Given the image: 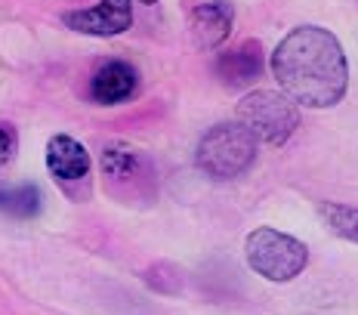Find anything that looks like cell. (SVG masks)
Here are the masks:
<instances>
[{
	"instance_id": "6",
	"label": "cell",
	"mask_w": 358,
	"mask_h": 315,
	"mask_svg": "<svg viewBox=\"0 0 358 315\" xmlns=\"http://www.w3.org/2000/svg\"><path fill=\"white\" fill-rule=\"evenodd\" d=\"M189 31L198 50H216L232 31V6L222 0L201 4L189 19Z\"/></svg>"
},
{
	"instance_id": "10",
	"label": "cell",
	"mask_w": 358,
	"mask_h": 315,
	"mask_svg": "<svg viewBox=\"0 0 358 315\" xmlns=\"http://www.w3.org/2000/svg\"><path fill=\"white\" fill-rule=\"evenodd\" d=\"M318 216L324 220V226L337 232L340 238L358 244V207L349 204H334V201H322L318 204Z\"/></svg>"
},
{
	"instance_id": "2",
	"label": "cell",
	"mask_w": 358,
	"mask_h": 315,
	"mask_svg": "<svg viewBox=\"0 0 358 315\" xmlns=\"http://www.w3.org/2000/svg\"><path fill=\"white\" fill-rule=\"evenodd\" d=\"M257 158V139L241 124H216L198 142V167L210 179H235Z\"/></svg>"
},
{
	"instance_id": "4",
	"label": "cell",
	"mask_w": 358,
	"mask_h": 315,
	"mask_svg": "<svg viewBox=\"0 0 358 315\" xmlns=\"http://www.w3.org/2000/svg\"><path fill=\"white\" fill-rule=\"evenodd\" d=\"M244 253L257 275L268 281H294L309 262V247L278 229H257L244 241Z\"/></svg>"
},
{
	"instance_id": "7",
	"label": "cell",
	"mask_w": 358,
	"mask_h": 315,
	"mask_svg": "<svg viewBox=\"0 0 358 315\" xmlns=\"http://www.w3.org/2000/svg\"><path fill=\"white\" fill-rule=\"evenodd\" d=\"M47 167L62 183H78V179H84L90 174V155L78 139L53 136L47 146Z\"/></svg>"
},
{
	"instance_id": "3",
	"label": "cell",
	"mask_w": 358,
	"mask_h": 315,
	"mask_svg": "<svg viewBox=\"0 0 358 315\" xmlns=\"http://www.w3.org/2000/svg\"><path fill=\"white\" fill-rule=\"evenodd\" d=\"M238 124L250 133L257 142L266 146H285L290 133L300 127V111L285 93L272 90H257L238 102Z\"/></svg>"
},
{
	"instance_id": "14",
	"label": "cell",
	"mask_w": 358,
	"mask_h": 315,
	"mask_svg": "<svg viewBox=\"0 0 358 315\" xmlns=\"http://www.w3.org/2000/svg\"><path fill=\"white\" fill-rule=\"evenodd\" d=\"M139 4H158V0H139Z\"/></svg>"
},
{
	"instance_id": "8",
	"label": "cell",
	"mask_w": 358,
	"mask_h": 315,
	"mask_svg": "<svg viewBox=\"0 0 358 315\" xmlns=\"http://www.w3.org/2000/svg\"><path fill=\"white\" fill-rule=\"evenodd\" d=\"M133 90H136V71L127 62H106L93 74V84H90V93L99 105H117L130 99Z\"/></svg>"
},
{
	"instance_id": "13",
	"label": "cell",
	"mask_w": 358,
	"mask_h": 315,
	"mask_svg": "<svg viewBox=\"0 0 358 315\" xmlns=\"http://www.w3.org/2000/svg\"><path fill=\"white\" fill-rule=\"evenodd\" d=\"M13 152H16V133H13V127L0 124V167L10 161Z\"/></svg>"
},
{
	"instance_id": "9",
	"label": "cell",
	"mask_w": 358,
	"mask_h": 315,
	"mask_svg": "<svg viewBox=\"0 0 358 315\" xmlns=\"http://www.w3.org/2000/svg\"><path fill=\"white\" fill-rule=\"evenodd\" d=\"M263 69V56H259V43L257 41H248L241 43L238 50L232 52H222V59L216 62V71H220V78L226 80V84H250L253 78L259 74Z\"/></svg>"
},
{
	"instance_id": "1",
	"label": "cell",
	"mask_w": 358,
	"mask_h": 315,
	"mask_svg": "<svg viewBox=\"0 0 358 315\" xmlns=\"http://www.w3.org/2000/svg\"><path fill=\"white\" fill-rule=\"evenodd\" d=\"M272 74L281 93L306 108H331L349 84L340 41L318 25L294 28L272 52Z\"/></svg>"
},
{
	"instance_id": "5",
	"label": "cell",
	"mask_w": 358,
	"mask_h": 315,
	"mask_svg": "<svg viewBox=\"0 0 358 315\" xmlns=\"http://www.w3.org/2000/svg\"><path fill=\"white\" fill-rule=\"evenodd\" d=\"M65 25L80 34H93V37L121 34L133 25L130 0H102L99 6H90V10L65 13Z\"/></svg>"
},
{
	"instance_id": "11",
	"label": "cell",
	"mask_w": 358,
	"mask_h": 315,
	"mask_svg": "<svg viewBox=\"0 0 358 315\" xmlns=\"http://www.w3.org/2000/svg\"><path fill=\"white\" fill-rule=\"evenodd\" d=\"M0 210L13 216H34L41 210V192L34 186H16V189L0 192Z\"/></svg>"
},
{
	"instance_id": "12",
	"label": "cell",
	"mask_w": 358,
	"mask_h": 315,
	"mask_svg": "<svg viewBox=\"0 0 358 315\" xmlns=\"http://www.w3.org/2000/svg\"><path fill=\"white\" fill-rule=\"evenodd\" d=\"M102 167H106L108 176H127L133 167H136V148L130 146H108L106 155H102Z\"/></svg>"
}]
</instances>
